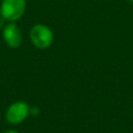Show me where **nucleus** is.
<instances>
[{"instance_id":"1","label":"nucleus","mask_w":133,"mask_h":133,"mask_svg":"<svg viewBox=\"0 0 133 133\" xmlns=\"http://www.w3.org/2000/svg\"><path fill=\"white\" fill-rule=\"evenodd\" d=\"M29 38L35 48L39 50H46L53 44L54 34L50 27L45 24L37 23L30 28Z\"/></svg>"},{"instance_id":"2","label":"nucleus","mask_w":133,"mask_h":133,"mask_svg":"<svg viewBox=\"0 0 133 133\" xmlns=\"http://www.w3.org/2000/svg\"><path fill=\"white\" fill-rule=\"evenodd\" d=\"M26 11V0H2L0 3V17L5 22L19 21Z\"/></svg>"},{"instance_id":"3","label":"nucleus","mask_w":133,"mask_h":133,"mask_svg":"<svg viewBox=\"0 0 133 133\" xmlns=\"http://www.w3.org/2000/svg\"><path fill=\"white\" fill-rule=\"evenodd\" d=\"M30 115V106L25 101L11 103L4 112L5 121L10 125H20Z\"/></svg>"},{"instance_id":"4","label":"nucleus","mask_w":133,"mask_h":133,"mask_svg":"<svg viewBox=\"0 0 133 133\" xmlns=\"http://www.w3.org/2000/svg\"><path fill=\"white\" fill-rule=\"evenodd\" d=\"M2 38L7 47L18 49L22 45L23 34L17 22H7L2 28Z\"/></svg>"},{"instance_id":"5","label":"nucleus","mask_w":133,"mask_h":133,"mask_svg":"<svg viewBox=\"0 0 133 133\" xmlns=\"http://www.w3.org/2000/svg\"><path fill=\"white\" fill-rule=\"evenodd\" d=\"M38 113H39V109L37 107H35V106L30 107V115L36 116V115H38Z\"/></svg>"},{"instance_id":"6","label":"nucleus","mask_w":133,"mask_h":133,"mask_svg":"<svg viewBox=\"0 0 133 133\" xmlns=\"http://www.w3.org/2000/svg\"><path fill=\"white\" fill-rule=\"evenodd\" d=\"M3 133H20V132L18 130H15V129H8V130H6Z\"/></svg>"},{"instance_id":"7","label":"nucleus","mask_w":133,"mask_h":133,"mask_svg":"<svg viewBox=\"0 0 133 133\" xmlns=\"http://www.w3.org/2000/svg\"><path fill=\"white\" fill-rule=\"evenodd\" d=\"M6 23H5V20H3L1 17H0V28L2 29L3 27H4V25H5Z\"/></svg>"},{"instance_id":"8","label":"nucleus","mask_w":133,"mask_h":133,"mask_svg":"<svg viewBox=\"0 0 133 133\" xmlns=\"http://www.w3.org/2000/svg\"><path fill=\"white\" fill-rule=\"evenodd\" d=\"M128 1H130V2H133V0H128Z\"/></svg>"}]
</instances>
